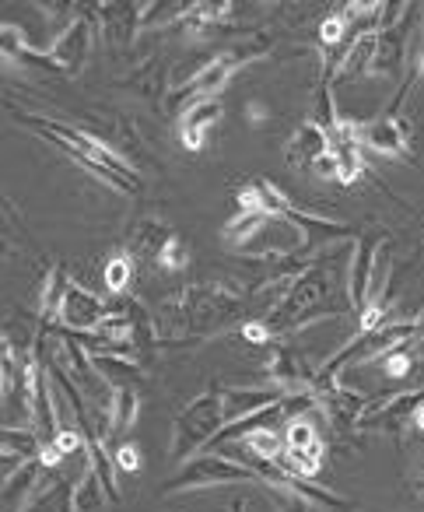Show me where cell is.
I'll return each mask as SVG.
<instances>
[{"mask_svg": "<svg viewBox=\"0 0 424 512\" xmlns=\"http://www.w3.org/2000/svg\"><path fill=\"white\" fill-rule=\"evenodd\" d=\"M246 313V295L232 281H197L179 288L158 313V341L165 348L197 344L225 334Z\"/></svg>", "mask_w": 424, "mask_h": 512, "instance_id": "1", "label": "cell"}, {"mask_svg": "<svg viewBox=\"0 0 424 512\" xmlns=\"http://www.w3.org/2000/svg\"><path fill=\"white\" fill-rule=\"evenodd\" d=\"M330 260H333V253L316 256V260H309V267H305L302 274H295V278L284 285L281 299L270 306L267 320H263L274 341L295 334V330L312 327V323H319V320L354 313L351 295L340 285V267L330 264Z\"/></svg>", "mask_w": 424, "mask_h": 512, "instance_id": "2", "label": "cell"}, {"mask_svg": "<svg viewBox=\"0 0 424 512\" xmlns=\"http://www.w3.org/2000/svg\"><path fill=\"white\" fill-rule=\"evenodd\" d=\"M18 120H22L32 134L43 137V141L57 144V148L64 151L67 158H74L88 176H95L99 183L113 186L116 193L137 197V193L144 190V179L137 176L127 162H120V158H116L113 151L99 141V137L88 134V130L71 127V123H60V120H46V116H32V113H18Z\"/></svg>", "mask_w": 424, "mask_h": 512, "instance_id": "3", "label": "cell"}, {"mask_svg": "<svg viewBox=\"0 0 424 512\" xmlns=\"http://www.w3.org/2000/svg\"><path fill=\"white\" fill-rule=\"evenodd\" d=\"M95 334L106 341V355H127L137 362H148L155 355V344H162L158 341V320H151L144 302H137L134 295H116Z\"/></svg>", "mask_w": 424, "mask_h": 512, "instance_id": "4", "label": "cell"}, {"mask_svg": "<svg viewBox=\"0 0 424 512\" xmlns=\"http://www.w3.org/2000/svg\"><path fill=\"white\" fill-rule=\"evenodd\" d=\"M228 425L225 414V386H211L200 397H193L183 411L172 421V442H169V460L183 463L204 453L214 442V435Z\"/></svg>", "mask_w": 424, "mask_h": 512, "instance_id": "5", "label": "cell"}, {"mask_svg": "<svg viewBox=\"0 0 424 512\" xmlns=\"http://www.w3.org/2000/svg\"><path fill=\"white\" fill-rule=\"evenodd\" d=\"M225 484H256V488H267L260 474H256L249 463L235 460V456H221L214 449L197 453L186 463L179 474H172L162 484V495H179V491H200V488H225Z\"/></svg>", "mask_w": 424, "mask_h": 512, "instance_id": "6", "label": "cell"}, {"mask_svg": "<svg viewBox=\"0 0 424 512\" xmlns=\"http://www.w3.org/2000/svg\"><path fill=\"white\" fill-rule=\"evenodd\" d=\"M78 127L88 130L92 137H99L120 162H127L130 169L137 172V176H141V172H162V165L151 155V144L144 141V134L137 130V123L130 120V116L106 109V113H92L88 123H78Z\"/></svg>", "mask_w": 424, "mask_h": 512, "instance_id": "7", "label": "cell"}, {"mask_svg": "<svg viewBox=\"0 0 424 512\" xmlns=\"http://www.w3.org/2000/svg\"><path fill=\"white\" fill-rule=\"evenodd\" d=\"M50 330L57 334V341H53V365H60V369L74 379V386L85 393V400H92V404L102 407V400L113 397V393H109V383L99 376V369H95L92 355L81 348L78 337H74L67 327H50Z\"/></svg>", "mask_w": 424, "mask_h": 512, "instance_id": "8", "label": "cell"}, {"mask_svg": "<svg viewBox=\"0 0 424 512\" xmlns=\"http://www.w3.org/2000/svg\"><path fill=\"white\" fill-rule=\"evenodd\" d=\"M95 39H99V18H95V11L78 15L57 39H53L50 53L60 64V71H64V78H78V74L85 71V64L95 53Z\"/></svg>", "mask_w": 424, "mask_h": 512, "instance_id": "9", "label": "cell"}, {"mask_svg": "<svg viewBox=\"0 0 424 512\" xmlns=\"http://www.w3.org/2000/svg\"><path fill=\"white\" fill-rule=\"evenodd\" d=\"M99 18V32L116 53L130 50L137 36L144 32V4H130V0H106L95 8Z\"/></svg>", "mask_w": 424, "mask_h": 512, "instance_id": "10", "label": "cell"}, {"mask_svg": "<svg viewBox=\"0 0 424 512\" xmlns=\"http://www.w3.org/2000/svg\"><path fill=\"white\" fill-rule=\"evenodd\" d=\"M316 407L326 421H330L337 432H358V421L368 414V397L344 383H330V386H316Z\"/></svg>", "mask_w": 424, "mask_h": 512, "instance_id": "11", "label": "cell"}, {"mask_svg": "<svg viewBox=\"0 0 424 512\" xmlns=\"http://www.w3.org/2000/svg\"><path fill=\"white\" fill-rule=\"evenodd\" d=\"M389 239H379V232H361L351 242V267H347V295H351L354 313L368 306V292H372V274H375V260H379L382 246Z\"/></svg>", "mask_w": 424, "mask_h": 512, "instance_id": "12", "label": "cell"}, {"mask_svg": "<svg viewBox=\"0 0 424 512\" xmlns=\"http://www.w3.org/2000/svg\"><path fill=\"white\" fill-rule=\"evenodd\" d=\"M106 313H109V302H102L99 295L88 292L85 285H71L64 306H60L57 323L74 330V334H95V330L102 327V320H106Z\"/></svg>", "mask_w": 424, "mask_h": 512, "instance_id": "13", "label": "cell"}, {"mask_svg": "<svg viewBox=\"0 0 424 512\" xmlns=\"http://www.w3.org/2000/svg\"><path fill=\"white\" fill-rule=\"evenodd\" d=\"M361 148H372L389 158H410V137L400 116H379L361 123Z\"/></svg>", "mask_w": 424, "mask_h": 512, "instance_id": "14", "label": "cell"}, {"mask_svg": "<svg viewBox=\"0 0 424 512\" xmlns=\"http://www.w3.org/2000/svg\"><path fill=\"white\" fill-rule=\"evenodd\" d=\"M375 50H379V32H358L344 50V57L326 64V71H330L333 81L365 78L368 71H375Z\"/></svg>", "mask_w": 424, "mask_h": 512, "instance_id": "15", "label": "cell"}, {"mask_svg": "<svg viewBox=\"0 0 424 512\" xmlns=\"http://www.w3.org/2000/svg\"><path fill=\"white\" fill-rule=\"evenodd\" d=\"M288 397L284 390L277 386H225V414H228V425L232 421H242L249 414H260L267 407L281 404Z\"/></svg>", "mask_w": 424, "mask_h": 512, "instance_id": "16", "label": "cell"}, {"mask_svg": "<svg viewBox=\"0 0 424 512\" xmlns=\"http://www.w3.org/2000/svg\"><path fill=\"white\" fill-rule=\"evenodd\" d=\"M0 50H4V60L8 64H18V67H29V71H46V74H64L60 64L53 60V53L46 50H32L25 43L22 29H15L11 22L0 25Z\"/></svg>", "mask_w": 424, "mask_h": 512, "instance_id": "17", "label": "cell"}, {"mask_svg": "<svg viewBox=\"0 0 424 512\" xmlns=\"http://www.w3.org/2000/svg\"><path fill=\"white\" fill-rule=\"evenodd\" d=\"M330 148H333V141L326 130H319L312 120L298 123V130L288 141V165L291 169H309V165H316L319 158L330 155Z\"/></svg>", "mask_w": 424, "mask_h": 512, "instance_id": "18", "label": "cell"}, {"mask_svg": "<svg viewBox=\"0 0 424 512\" xmlns=\"http://www.w3.org/2000/svg\"><path fill=\"white\" fill-rule=\"evenodd\" d=\"M221 113H225V109H221L218 99H200V102H193V106L186 109L183 120H179V134H183L186 151L204 148V134L221 120Z\"/></svg>", "mask_w": 424, "mask_h": 512, "instance_id": "19", "label": "cell"}, {"mask_svg": "<svg viewBox=\"0 0 424 512\" xmlns=\"http://www.w3.org/2000/svg\"><path fill=\"white\" fill-rule=\"evenodd\" d=\"M74 488H78V484L50 470L46 481L39 484V491L29 498V505L18 512H74Z\"/></svg>", "mask_w": 424, "mask_h": 512, "instance_id": "20", "label": "cell"}, {"mask_svg": "<svg viewBox=\"0 0 424 512\" xmlns=\"http://www.w3.org/2000/svg\"><path fill=\"white\" fill-rule=\"evenodd\" d=\"M99 376L109 383V390H141L144 383V369L137 358L127 355H92Z\"/></svg>", "mask_w": 424, "mask_h": 512, "instance_id": "21", "label": "cell"}, {"mask_svg": "<svg viewBox=\"0 0 424 512\" xmlns=\"http://www.w3.org/2000/svg\"><path fill=\"white\" fill-rule=\"evenodd\" d=\"M172 235H176V232H172V228L165 225V221L141 218L134 225V232H130V253L144 256V260H158V256H162V249L169 246Z\"/></svg>", "mask_w": 424, "mask_h": 512, "instance_id": "22", "label": "cell"}, {"mask_svg": "<svg viewBox=\"0 0 424 512\" xmlns=\"http://www.w3.org/2000/svg\"><path fill=\"white\" fill-rule=\"evenodd\" d=\"M120 88H130V92H137L141 99L165 102L169 99V88H165V64L158 57L144 60L137 71H130V78L120 81Z\"/></svg>", "mask_w": 424, "mask_h": 512, "instance_id": "23", "label": "cell"}, {"mask_svg": "<svg viewBox=\"0 0 424 512\" xmlns=\"http://www.w3.org/2000/svg\"><path fill=\"white\" fill-rule=\"evenodd\" d=\"M74 281L67 278L64 264H53L50 271H46V281H43V295H39V323H46L50 327L53 320L60 316V306H64L67 292H71Z\"/></svg>", "mask_w": 424, "mask_h": 512, "instance_id": "24", "label": "cell"}, {"mask_svg": "<svg viewBox=\"0 0 424 512\" xmlns=\"http://www.w3.org/2000/svg\"><path fill=\"white\" fill-rule=\"evenodd\" d=\"M137 407H141V393L137 390H113L109 397V432H106V442H116L134 428L137 421Z\"/></svg>", "mask_w": 424, "mask_h": 512, "instance_id": "25", "label": "cell"}, {"mask_svg": "<svg viewBox=\"0 0 424 512\" xmlns=\"http://www.w3.org/2000/svg\"><path fill=\"white\" fill-rule=\"evenodd\" d=\"M46 474H50V470H46L39 460H29L22 470H15V474L4 481V512H15V495L18 498H25V495L32 498V495H36L39 484L46 481Z\"/></svg>", "mask_w": 424, "mask_h": 512, "instance_id": "26", "label": "cell"}, {"mask_svg": "<svg viewBox=\"0 0 424 512\" xmlns=\"http://www.w3.org/2000/svg\"><path fill=\"white\" fill-rule=\"evenodd\" d=\"M312 123L319 130H326L333 141V134L340 130V113H337V102H333V78L330 71L319 74L316 81V95H312Z\"/></svg>", "mask_w": 424, "mask_h": 512, "instance_id": "27", "label": "cell"}, {"mask_svg": "<svg viewBox=\"0 0 424 512\" xmlns=\"http://www.w3.org/2000/svg\"><path fill=\"white\" fill-rule=\"evenodd\" d=\"M0 446H4V456H18V460H39L43 456V435L36 428H15V425H4L0 432Z\"/></svg>", "mask_w": 424, "mask_h": 512, "instance_id": "28", "label": "cell"}, {"mask_svg": "<svg viewBox=\"0 0 424 512\" xmlns=\"http://www.w3.org/2000/svg\"><path fill=\"white\" fill-rule=\"evenodd\" d=\"M102 285L113 295H127V288L134 285V253L130 249L109 253V260L102 264Z\"/></svg>", "mask_w": 424, "mask_h": 512, "instance_id": "29", "label": "cell"}, {"mask_svg": "<svg viewBox=\"0 0 424 512\" xmlns=\"http://www.w3.org/2000/svg\"><path fill=\"white\" fill-rule=\"evenodd\" d=\"M333 162H337V183L354 186L365 176V165H361V144L358 141H333L330 148Z\"/></svg>", "mask_w": 424, "mask_h": 512, "instance_id": "30", "label": "cell"}, {"mask_svg": "<svg viewBox=\"0 0 424 512\" xmlns=\"http://www.w3.org/2000/svg\"><path fill=\"white\" fill-rule=\"evenodd\" d=\"M270 214L267 211H239L232 221H225V228H221V235H225V242L232 249H242L249 239H253L256 232H260L263 225H267Z\"/></svg>", "mask_w": 424, "mask_h": 512, "instance_id": "31", "label": "cell"}, {"mask_svg": "<svg viewBox=\"0 0 424 512\" xmlns=\"http://www.w3.org/2000/svg\"><path fill=\"white\" fill-rule=\"evenodd\" d=\"M109 502L106 488H102V477L95 474V467L88 463V470L81 474L78 488H74V512H95Z\"/></svg>", "mask_w": 424, "mask_h": 512, "instance_id": "32", "label": "cell"}, {"mask_svg": "<svg viewBox=\"0 0 424 512\" xmlns=\"http://www.w3.org/2000/svg\"><path fill=\"white\" fill-rule=\"evenodd\" d=\"M242 449H246L249 456H256V460L277 463L284 453V432H274V428H267V432H249L246 439H242Z\"/></svg>", "mask_w": 424, "mask_h": 512, "instance_id": "33", "label": "cell"}, {"mask_svg": "<svg viewBox=\"0 0 424 512\" xmlns=\"http://www.w3.org/2000/svg\"><path fill=\"white\" fill-rule=\"evenodd\" d=\"M190 11V4H183V0H162V4H144V29H165V25H172L176 22L179 25V18Z\"/></svg>", "mask_w": 424, "mask_h": 512, "instance_id": "34", "label": "cell"}, {"mask_svg": "<svg viewBox=\"0 0 424 512\" xmlns=\"http://www.w3.org/2000/svg\"><path fill=\"white\" fill-rule=\"evenodd\" d=\"M316 439H319V432H316V425H312L309 414H295V418H288V425H284V446L288 449H309Z\"/></svg>", "mask_w": 424, "mask_h": 512, "instance_id": "35", "label": "cell"}, {"mask_svg": "<svg viewBox=\"0 0 424 512\" xmlns=\"http://www.w3.org/2000/svg\"><path fill=\"white\" fill-rule=\"evenodd\" d=\"M158 264H162L165 271H183V267L190 264V249H186V242L179 239V235L169 239V246H165L162 256H158Z\"/></svg>", "mask_w": 424, "mask_h": 512, "instance_id": "36", "label": "cell"}, {"mask_svg": "<svg viewBox=\"0 0 424 512\" xmlns=\"http://www.w3.org/2000/svg\"><path fill=\"white\" fill-rule=\"evenodd\" d=\"M270 498H274V505H277V512H309V498H302L298 491H291V488H263Z\"/></svg>", "mask_w": 424, "mask_h": 512, "instance_id": "37", "label": "cell"}, {"mask_svg": "<svg viewBox=\"0 0 424 512\" xmlns=\"http://www.w3.org/2000/svg\"><path fill=\"white\" fill-rule=\"evenodd\" d=\"M53 446L64 453V460H71V456H88V439H85V432H81V428H64Z\"/></svg>", "mask_w": 424, "mask_h": 512, "instance_id": "38", "label": "cell"}, {"mask_svg": "<svg viewBox=\"0 0 424 512\" xmlns=\"http://www.w3.org/2000/svg\"><path fill=\"white\" fill-rule=\"evenodd\" d=\"M344 36H347V18L344 15L323 18V25H319V43L337 46V43H344Z\"/></svg>", "mask_w": 424, "mask_h": 512, "instance_id": "39", "label": "cell"}, {"mask_svg": "<svg viewBox=\"0 0 424 512\" xmlns=\"http://www.w3.org/2000/svg\"><path fill=\"white\" fill-rule=\"evenodd\" d=\"M113 463H116V470H123V474H137V470H141V456H137V449L130 446V442L116 446Z\"/></svg>", "mask_w": 424, "mask_h": 512, "instance_id": "40", "label": "cell"}, {"mask_svg": "<svg viewBox=\"0 0 424 512\" xmlns=\"http://www.w3.org/2000/svg\"><path fill=\"white\" fill-rule=\"evenodd\" d=\"M242 337H246L253 348H267L274 337H270V330H267V323L263 320H249V323H242Z\"/></svg>", "mask_w": 424, "mask_h": 512, "instance_id": "41", "label": "cell"}, {"mask_svg": "<svg viewBox=\"0 0 424 512\" xmlns=\"http://www.w3.org/2000/svg\"><path fill=\"white\" fill-rule=\"evenodd\" d=\"M312 169L319 172V176H330V179H337V162H333V155H326V158H319Z\"/></svg>", "mask_w": 424, "mask_h": 512, "instance_id": "42", "label": "cell"}, {"mask_svg": "<svg viewBox=\"0 0 424 512\" xmlns=\"http://www.w3.org/2000/svg\"><path fill=\"white\" fill-rule=\"evenodd\" d=\"M414 484H417V498H424V442H421V449H417V477H414Z\"/></svg>", "mask_w": 424, "mask_h": 512, "instance_id": "43", "label": "cell"}, {"mask_svg": "<svg viewBox=\"0 0 424 512\" xmlns=\"http://www.w3.org/2000/svg\"><path fill=\"white\" fill-rule=\"evenodd\" d=\"M410 383H414V386H424V358H417V362L410 365Z\"/></svg>", "mask_w": 424, "mask_h": 512, "instance_id": "44", "label": "cell"}, {"mask_svg": "<svg viewBox=\"0 0 424 512\" xmlns=\"http://www.w3.org/2000/svg\"><path fill=\"white\" fill-rule=\"evenodd\" d=\"M249 116H253V127H260V120H263V116H267V113H263L260 102H253V106H249Z\"/></svg>", "mask_w": 424, "mask_h": 512, "instance_id": "45", "label": "cell"}, {"mask_svg": "<svg viewBox=\"0 0 424 512\" xmlns=\"http://www.w3.org/2000/svg\"><path fill=\"white\" fill-rule=\"evenodd\" d=\"M410 425H414L417 432H424V404H421V407H417V411H414V421H410Z\"/></svg>", "mask_w": 424, "mask_h": 512, "instance_id": "46", "label": "cell"}, {"mask_svg": "<svg viewBox=\"0 0 424 512\" xmlns=\"http://www.w3.org/2000/svg\"><path fill=\"white\" fill-rule=\"evenodd\" d=\"M414 71H417V78H424V50L417 53V64H414Z\"/></svg>", "mask_w": 424, "mask_h": 512, "instance_id": "47", "label": "cell"}, {"mask_svg": "<svg viewBox=\"0 0 424 512\" xmlns=\"http://www.w3.org/2000/svg\"><path fill=\"white\" fill-rule=\"evenodd\" d=\"M228 512H249V509H246V502H242V498H235V502L228 505Z\"/></svg>", "mask_w": 424, "mask_h": 512, "instance_id": "48", "label": "cell"}, {"mask_svg": "<svg viewBox=\"0 0 424 512\" xmlns=\"http://www.w3.org/2000/svg\"><path fill=\"white\" fill-rule=\"evenodd\" d=\"M414 327H417V334H424V309H421V313L414 316Z\"/></svg>", "mask_w": 424, "mask_h": 512, "instance_id": "49", "label": "cell"}]
</instances>
